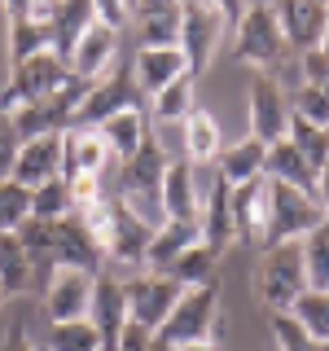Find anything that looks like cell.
Instances as JSON below:
<instances>
[{"label":"cell","instance_id":"cell-1","mask_svg":"<svg viewBox=\"0 0 329 351\" xmlns=\"http://www.w3.org/2000/svg\"><path fill=\"white\" fill-rule=\"evenodd\" d=\"M167 149L158 141H145L132 158L119 162V202L127 206L136 219H145L149 228L167 224V211H162V176H167Z\"/></svg>","mask_w":329,"mask_h":351},{"label":"cell","instance_id":"cell-2","mask_svg":"<svg viewBox=\"0 0 329 351\" xmlns=\"http://www.w3.org/2000/svg\"><path fill=\"white\" fill-rule=\"evenodd\" d=\"M268 184V228H263V250L285 246V241H303L312 228L325 224V206L316 193L294 189L285 180H263Z\"/></svg>","mask_w":329,"mask_h":351},{"label":"cell","instance_id":"cell-3","mask_svg":"<svg viewBox=\"0 0 329 351\" xmlns=\"http://www.w3.org/2000/svg\"><path fill=\"white\" fill-rule=\"evenodd\" d=\"M255 294L268 312H290L307 294V263H303V241L268 246L255 268Z\"/></svg>","mask_w":329,"mask_h":351},{"label":"cell","instance_id":"cell-4","mask_svg":"<svg viewBox=\"0 0 329 351\" xmlns=\"http://www.w3.org/2000/svg\"><path fill=\"white\" fill-rule=\"evenodd\" d=\"M285 31H281V18L272 5H246V14L237 22V44H233V58L241 66H255V75H268L277 71L281 58H285Z\"/></svg>","mask_w":329,"mask_h":351},{"label":"cell","instance_id":"cell-5","mask_svg":"<svg viewBox=\"0 0 329 351\" xmlns=\"http://www.w3.org/2000/svg\"><path fill=\"white\" fill-rule=\"evenodd\" d=\"M215 321H219V281H202V285H189L180 294V303L171 307V316L162 321L158 338L171 347H189V343H211L215 334Z\"/></svg>","mask_w":329,"mask_h":351},{"label":"cell","instance_id":"cell-6","mask_svg":"<svg viewBox=\"0 0 329 351\" xmlns=\"http://www.w3.org/2000/svg\"><path fill=\"white\" fill-rule=\"evenodd\" d=\"M88 88H93V80L71 75V80H66L58 93H49L44 101L18 110V114H9V119H14V128H18V136L22 141H36V136H62L66 128H75V114H80Z\"/></svg>","mask_w":329,"mask_h":351},{"label":"cell","instance_id":"cell-7","mask_svg":"<svg viewBox=\"0 0 329 351\" xmlns=\"http://www.w3.org/2000/svg\"><path fill=\"white\" fill-rule=\"evenodd\" d=\"M66 80H71V66H66L58 53L27 58V62L9 66V80L0 88V110H5V114H18V110L44 101L49 93H58Z\"/></svg>","mask_w":329,"mask_h":351},{"label":"cell","instance_id":"cell-8","mask_svg":"<svg viewBox=\"0 0 329 351\" xmlns=\"http://www.w3.org/2000/svg\"><path fill=\"white\" fill-rule=\"evenodd\" d=\"M184 290H189V285H180L175 277H167V272H136V277H127L123 281L127 321H136V325H145L149 334H158Z\"/></svg>","mask_w":329,"mask_h":351},{"label":"cell","instance_id":"cell-9","mask_svg":"<svg viewBox=\"0 0 329 351\" xmlns=\"http://www.w3.org/2000/svg\"><path fill=\"white\" fill-rule=\"evenodd\" d=\"M132 106H141V88L132 80V62L110 66L101 80H93V88H88L80 114H75V128H101L106 119H114L119 110H132Z\"/></svg>","mask_w":329,"mask_h":351},{"label":"cell","instance_id":"cell-10","mask_svg":"<svg viewBox=\"0 0 329 351\" xmlns=\"http://www.w3.org/2000/svg\"><path fill=\"white\" fill-rule=\"evenodd\" d=\"M219 31H224V18L211 0H184L180 5V53L189 62V75H197L211 66L215 49H219Z\"/></svg>","mask_w":329,"mask_h":351},{"label":"cell","instance_id":"cell-11","mask_svg":"<svg viewBox=\"0 0 329 351\" xmlns=\"http://www.w3.org/2000/svg\"><path fill=\"white\" fill-rule=\"evenodd\" d=\"M197 189H202V215H197V233H202V246H211L215 255H224L237 241L233 228V206H228V180L219 171L197 167Z\"/></svg>","mask_w":329,"mask_h":351},{"label":"cell","instance_id":"cell-12","mask_svg":"<svg viewBox=\"0 0 329 351\" xmlns=\"http://www.w3.org/2000/svg\"><path fill=\"white\" fill-rule=\"evenodd\" d=\"M290 119L294 110L285 101L281 84L272 75H255V84H250V136L263 141V145H277L290 132Z\"/></svg>","mask_w":329,"mask_h":351},{"label":"cell","instance_id":"cell-13","mask_svg":"<svg viewBox=\"0 0 329 351\" xmlns=\"http://www.w3.org/2000/svg\"><path fill=\"white\" fill-rule=\"evenodd\" d=\"M93 281L97 272H80V268H58L44 285V312L49 325L62 321H84L88 307H93Z\"/></svg>","mask_w":329,"mask_h":351},{"label":"cell","instance_id":"cell-14","mask_svg":"<svg viewBox=\"0 0 329 351\" xmlns=\"http://www.w3.org/2000/svg\"><path fill=\"white\" fill-rule=\"evenodd\" d=\"M101 241L88 233V224L80 219V211L62 215L53 224V263L58 268H80V272H101Z\"/></svg>","mask_w":329,"mask_h":351},{"label":"cell","instance_id":"cell-15","mask_svg":"<svg viewBox=\"0 0 329 351\" xmlns=\"http://www.w3.org/2000/svg\"><path fill=\"white\" fill-rule=\"evenodd\" d=\"M88 321L97 325V334H101V351L119 347V334L127 329V294H123V281H119L114 272H97Z\"/></svg>","mask_w":329,"mask_h":351},{"label":"cell","instance_id":"cell-16","mask_svg":"<svg viewBox=\"0 0 329 351\" xmlns=\"http://www.w3.org/2000/svg\"><path fill=\"white\" fill-rule=\"evenodd\" d=\"M277 18L285 31V44H294L299 53H316L325 40V22H329V5L325 0H277Z\"/></svg>","mask_w":329,"mask_h":351},{"label":"cell","instance_id":"cell-17","mask_svg":"<svg viewBox=\"0 0 329 351\" xmlns=\"http://www.w3.org/2000/svg\"><path fill=\"white\" fill-rule=\"evenodd\" d=\"M162 211H167V219H180V224H197V215H202L197 167L189 158L167 162V176H162Z\"/></svg>","mask_w":329,"mask_h":351},{"label":"cell","instance_id":"cell-18","mask_svg":"<svg viewBox=\"0 0 329 351\" xmlns=\"http://www.w3.org/2000/svg\"><path fill=\"white\" fill-rule=\"evenodd\" d=\"M114 158L97 128H66L62 132V180L75 176H101V167Z\"/></svg>","mask_w":329,"mask_h":351},{"label":"cell","instance_id":"cell-19","mask_svg":"<svg viewBox=\"0 0 329 351\" xmlns=\"http://www.w3.org/2000/svg\"><path fill=\"white\" fill-rule=\"evenodd\" d=\"M9 180L27 184V189H40L49 180H62V136H36L18 145V162Z\"/></svg>","mask_w":329,"mask_h":351},{"label":"cell","instance_id":"cell-20","mask_svg":"<svg viewBox=\"0 0 329 351\" xmlns=\"http://www.w3.org/2000/svg\"><path fill=\"white\" fill-rule=\"evenodd\" d=\"M97 22V9L93 0H53L49 9V31H53V53L71 66V53L80 49V40L93 31Z\"/></svg>","mask_w":329,"mask_h":351},{"label":"cell","instance_id":"cell-21","mask_svg":"<svg viewBox=\"0 0 329 351\" xmlns=\"http://www.w3.org/2000/svg\"><path fill=\"white\" fill-rule=\"evenodd\" d=\"M228 206H233V228L237 241L263 246V228H268V184L250 180V184H228Z\"/></svg>","mask_w":329,"mask_h":351},{"label":"cell","instance_id":"cell-22","mask_svg":"<svg viewBox=\"0 0 329 351\" xmlns=\"http://www.w3.org/2000/svg\"><path fill=\"white\" fill-rule=\"evenodd\" d=\"M149 237H154V228L145 224V219H136L123 202H119L114 233H110V241H106V259L114 263V268H145Z\"/></svg>","mask_w":329,"mask_h":351},{"label":"cell","instance_id":"cell-23","mask_svg":"<svg viewBox=\"0 0 329 351\" xmlns=\"http://www.w3.org/2000/svg\"><path fill=\"white\" fill-rule=\"evenodd\" d=\"M180 75H189V62H184L180 49H136V58H132V80L145 97L162 93Z\"/></svg>","mask_w":329,"mask_h":351},{"label":"cell","instance_id":"cell-24","mask_svg":"<svg viewBox=\"0 0 329 351\" xmlns=\"http://www.w3.org/2000/svg\"><path fill=\"white\" fill-rule=\"evenodd\" d=\"M114 53H119V31L106 27V22H93V31L80 40V49L71 53V75L80 80H101V75L114 66Z\"/></svg>","mask_w":329,"mask_h":351},{"label":"cell","instance_id":"cell-25","mask_svg":"<svg viewBox=\"0 0 329 351\" xmlns=\"http://www.w3.org/2000/svg\"><path fill=\"white\" fill-rule=\"evenodd\" d=\"M193 241H202L197 224H180V219L158 224V228H154V237H149V250H145V268L149 272H171V263L180 259Z\"/></svg>","mask_w":329,"mask_h":351},{"label":"cell","instance_id":"cell-26","mask_svg":"<svg viewBox=\"0 0 329 351\" xmlns=\"http://www.w3.org/2000/svg\"><path fill=\"white\" fill-rule=\"evenodd\" d=\"M97 132H101V141L110 145V154L123 162V158H132V154L149 141V119H145L141 106H132V110H119L114 119H106Z\"/></svg>","mask_w":329,"mask_h":351},{"label":"cell","instance_id":"cell-27","mask_svg":"<svg viewBox=\"0 0 329 351\" xmlns=\"http://www.w3.org/2000/svg\"><path fill=\"white\" fill-rule=\"evenodd\" d=\"M263 158H268V145L255 136H246V141H237V145H228V149H219V158H215V171L224 176L228 184H250V180H263Z\"/></svg>","mask_w":329,"mask_h":351},{"label":"cell","instance_id":"cell-28","mask_svg":"<svg viewBox=\"0 0 329 351\" xmlns=\"http://www.w3.org/2000/svg\"><path fill=\"white\" fill-rule=\"evenodd\" d=\"M180 128H184V158H189L193 167H206V162L219 158V149H224V136H219V119L211 114V110L197 106Z\"/></svg>","mask_w":329,"mask_h":351},{"label":"cell","instance_id":"cell-29","mask_svg":"<svg viewBox=\"0 0 329 351\" xmlns=\"http://www.w3.org/2000/svg\"><path fill=\"white\" fill-rule=\"evenodd\" d=\"M263 180H285V184H294V189L316 193V167L290 145V141L268 145V158H263Z\"/></svg>","mask_w":329,"mask_h":351},{"label":"cell","instance_id":"cell-30","mask_svg":"<svg viewBox=\"0 0 329 351\" xmlns=\"http://www.w3.org/2000/svg\"><path fill=\"white\" fill-rule=\"evenodd\" d=\"M132 27L141 49H180V9H136Z\"/></svg>","mask_w":329,"mask_h":351},{"label":"cell","instance_id":"cell-31","mask_svg":"<svg viewBox=\"0 0 329 351\" xmlns=\"http://www.w3.org/2000/svg\"><path fill=\"white\" fill-rule=\"evenodd\" d=\"M0 285H5V294L36 290V272H31L27 246L18 233H0Z\"/></svg>","mask_w":329,"mask_h":351},{"label":"cell","instance_id":"cell-32","mask_svg":"<svg viewBox=\"0 0 329 351\" xmlns=\"http://www.w3.org/2000/svg\"><path fill=\"white\" fill-rule=\"evenodd\" d=\"M40 53H53L49 22H40V18L9 22V66H18V62H27V58H40Z\"/></svg>","mask_w":329,"mask_h":351},{"label":"cell","instance_id":"cell-33","mask_svg":"<svg viewBox=\"0 0 329 351\" xmlns=\"http://www.w3.org/2000/svg\"><path fill=\"white\" fill-rule=\"evenodd\" d=\"M193 75H180L175 84H167L162 93L149 97V114L158 119V123H184V119L193 114Z\"/></svg>","mask_w":329,"mask_h":351},{"label":"cell","instance_id":"cell-34","mask_svg":"<svg viewBox=\"0 0 329 351\" xmlns=\"http://www.w3.org/2000/svg\"><path fill=\"white\" fill-rule=\"evenodd\" d=\"M285 141H290V145L316 167V176H321V167L329 162V128H316V123H307V119L294 114V119H290V132H285Z\"/></svg>","mask_w":329,"mask_h":351},{"label":"cell","instance_id":"cell-35","mask_svg":"<svg viewBox=\"0 0 329 351\" xmlns=\"http://www.w3.org/2000/svg\"><path fill=\"white\" fill-rule=\"evenodd\" d=\"M303 263H307V290L329 294V219L303 237Z\"/></svg>","mask_w":329,"mask_h":351},{"label":"cell","instance_id":"cell-36","mask_svg":"<svg viewBox=\"0 0 329 351\" xmlns=\"http://www.w3.org/2000/svg\"><path fill=\"white\" fill-rule=\"evenodd\" d=\"M49 351H101V334L97 325L88 321H62V325H49Z\"/></svg>","mask_w":329,"mask_h":351},{"label":"cell","instance_id":"cell-37","mask_svg":"<svg viewBox=\"0 0 329 351\" xmlns=\"http://www.w3.org/2000/svg\"><path fill=\"white\" fill-rule=\"evenodd\" d=\"M290 316L299 321L307 334L316 338L321 347H329V294H321V290H307L299 303L290 307Z\"/></svg>","mask_w":329,"mask_h":351},{"label":"cell","instance_id":"cell-38","mask_svg":"<svg viewBox=\"0 0 329 351\" xmlns=\"http://www.w3.org/2000/svg\"><path fill=\"white\" fill-rule=\"evenodd\" d=\"M215 259H219V255H215L211 246L193 241V246H189L180 259L171 263V272H167V277H175L180 285H202V281H211V277H215Z\"/></svg>","mask_w":329,"mask_h":351},{"label":"cell","instance_id":"cell-39","mask_svg":"<svg viewBox=\"0 0 329 351\" xmlns=\"http://www.w3.org/2000/svg\"><path fill=\"white\" fill-rule=\"evenodd\" d=\"M31 219V189L18 180H0V233H18Z\"/></svg>","mask_w":329,"mask_h":351},{"label":"cell","instance_id":"cell-40","mask_svg":"<svg viewBox=\"0 0 329 351\" xmlns=\"http://www.w3.org/2000/svg\"><path fill=\"white\" fill-rule=\"evenodd\" d=\"M62 215H71V189H66V180H49L40 189H31V219L58 224Z\"/></svg>","mask_w":329,"mask_h":351},{"label":"cell","instance_id":"cell-41","mask_svg":"<svg viewBox=\"0 0 329 351\" xmlns=\"http://www.w3.org/2000/svg\"><path fill=\"white\" fill-rule=\"evenodd\" d=\"M268 325H272V343H277V351H329V347L316 343V338L307 334L290 312H272Z\"/></svg>","mask_w":329,"mask_h":351},{"label":"cell","instance_id":"cell-42","mask_svg":"<svg viewBox=\"0 0 329 351\" xmlns=\"http://www.w3.org/2000/svg\"><path fill=\"white\" fill-rule=\"evenodd\" d=\"M290 110H294L299 119H307V123H316V128H329V88L303 80V88L294 93Z\"/></svg>","mask_w":329,"mask_h":351},{"label":"cell","instance_id":"cell-43","mask_svg":"<svg viewBox=\"0 0 329 351\" xmlns=\"http://www.w3.org/2000/svg\"><path fill=\"white\" fill-rule=\"evenodd\" d=\"M66 189H71V211H84V206L101 202V176H75V180H66Z\"/></svg>","mask_w":329,"mask_h":351},{"label":"cell","instance_id":"cell-44","mask_svg":"<svg viewBox=\"0 0 329 351\" xmlns=\"http://www.w3.org/2000/svg\"><path fill=\"white\" fill-rule=\"evenodd\" d=\"M18 145H22V136H18L14 119L5 114V123H0V180H9V176H14V162H18Z\"/></svg>","mask_w":329,"mask_h":351},{"label":"cell","instance_id":"cell-45","mask_svg":"<svg viewBox=\"0 0 329 351\" xmlns=\"http://www.w3.org/2000/svg\"><path fill=\"white\" fill-rule=\"evenodd\" d=\"M93 9H97V22H106V27H114V31H123L132 22L127 0H93Z\"/></svg>","mask_w":329,"mask_h":351},{"label":"cell","instance_id":"cell-46","mask_svg":"<svg viewBox=\"0 0 329 351\" xmlns=\"http://www.w3.org/2000/svg\"><path fill=\"white\" fill-rule=\"evenodd\" d=\"M154 347V334L145 325H136V321H127V329L119 334V347L114 351H149Z\"/></svg>","mask_w":329,"mask_h":351},{"label":"cell","instance_id":"cell-47","mask_svg":"<svg viewBox=\"0 0 329 351\" xmlns=\"http://www.w3.org/2000/svg\"><path fill=\"white\" fill-rule=\"evenodd\" d=\"M0 351H40V347H31V338H27V325L18 321V325L5 334V343H0Z\"/></svg>","mask_w":329,"mask_h":351},{"label":"cell","instance_id":"cell-48","mask_svg":"<svg viewBox=\"0 0 329 351\" xmlns=\"http://www.w3.org/2000/svg\"><path fill=\"white\" fill-rule=\"evenodd\" d=\"M211 5L219 9V18H224V22H233V27L241 22V14H246V0H211Z\"/></svg>","mask_w":329,"mask_h":351},{"label":"cell","instance_id":"cell-49","mask_svg":"<svg viewBox=\"0 0 329 351\" xmlns=\"http://www.w3.org/2000/svg\"><path fill=\"white\" fill-rule=\"evenodd\" d=\"M5 14H9V22H22L36 14V0H5Z\"/></svg>","mask_w":329,"mask_h":351},{"label":"cell","instance_id":"cell-50","mask_svg":"<svg viewBox=\"0 0 329 351\" xmlns=\"http://www.w3.org/2000/svg\"><path fill=\"white\" fill-rule=\"evenodd\" d=\"M316 197H321V206H325V219H329V162L321 167V176H316Z\"/></svg>","mask_w":329,"mask_h":351},{"label":"cell","instance_id":"cell-51","mask_svg":"<svg viewBox=\"0 0 329 351\" xmlns=\"http://www.w3.org/2000/svg\"><path fill=\"white\" fill-rule=\"evenodd\" d=\"M175 351H219L215 343H189V347H175Z\"/></svg>","mask_w":329,"mask_h":351},{"label":"cell","instance_id":"cell-52","mask_svg":"<svg viewBox=\"0 0 329 351\" xmlns=\"http://www.w3.org/2000/svg\"><path fill=\"white\" fill-rule=\"evenodd\" d=\"M149 351H175V347H171V343H162V338L154 334V347H149Z\"/></svg>","mask_w":329,"mask_h":351},{"label":"cell","instance_id":"cell-53","mask_svg":"<svg viewBox=\"0 0 329 351\" xmlns=\"http://www.w3.org/2000/svg\"><path fill=\"white\" fill-rule=\"evenodd\" d=\"M321 53H329V22H325V40H321Z\"/></svg>","mask_w":329,"mask_h":351},{"label":"cell","instance_id":"cell-54","mask_svg":"<svg viewBox=\"0 0 329 351\" xmlns=\"http://www.w3.org/2000/svg\"><path fill=\"white\" fill-rule=\"evenodd\" d=\"M136 5H141V0H127V9H136Z\"/></svg>","mask_w":329,"mask_h":351},{"label":"cell","instance_id":"cell-55","mask_svg":"<svg viewBox=\"0 0 329 351\" xmlns=\"http://www.w3.org/2000/svg\"><path fill=\"white\" fill-rule=\"evenodd\" d=\"M0 303H5V285H0Z\"/></svg>","mask_w":329,"mask_h":351},{"label":"cell","instance_id":"cell-56","mask_svg":"<svg viewBox=\"0 0 329 351\" xmlns=\"http://www.w3.org/2000/svg\"><path fill=\"white\" fill-rule=\"evenodd\" d=\"M0 123H5V110H0Z\"/></svg>","mask_w":329,"mask_h":351},{"label":"cell","instance_id":"cell-57","mask_svg":"<svg viewBox=\"0 0 329 351\" xmlns=\"http://www.w3.org/2000/svg\"><path fill=\"white\" fill-rule=\"evenodd\" d=\"M44 5H53V0H44Z\"/></svg>","mask_w":329,"mask_h":351}]
</instances>
